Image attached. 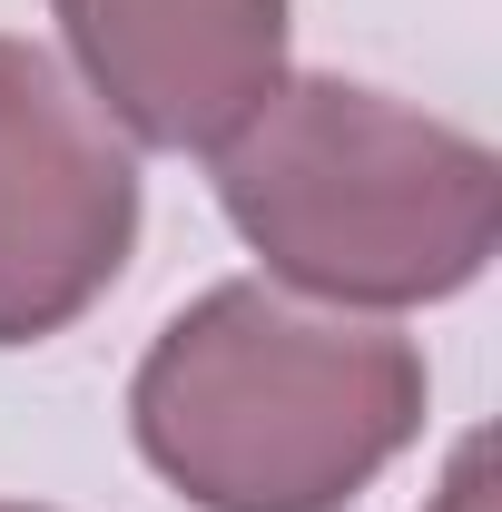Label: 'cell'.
<instances>
[{"label":"cell","mask_w":502,"mask_h":512,"mask_svg":"<svg viewBox=\"0 0 502 512\" xmlns=\"http://www.w3.org/2000/svg\"><path fill=\"white\" fill-rule=\"evenodd\" d=\"M128 434L197 512H345L424 434V355L237 276L168 316L128 384Z\"/></svg>","instance_id":"cell-1"},{"label":"cell","mask_w":502,"mask_h":512,"mask_svg":"<svg viewBox=\"0 0 502 512\" xmlns=\"http://www.w3.org/2000/svg\"><path fill=\"white\" fill-rule=\"evenodd\" d=\"M207 158L217 207L266 256V276L325 306H434L502 247V158L473 128L355 79H276Z\"/></svg>","instance_id":"cell-2"},{"label":"cell","mask_w":502,"mask_h":512,"mask_svg":"<svg viewBox=\"0 0 502 512\" xmlns=\"http://www.w3.org/2000/svg\"><path fill=\"white\" fill-rule=\"evenodd\" d=\"M138 158L40 40H0V345H40L119 286Z\"/></svg>","instance_id":"cell-3"},{"label":"cell","mask_w":502,"mask_h":512,"mask_svg":"<svg viewBox=\"0 0 502 512\" xmlns=\"http://www.w3.org/2000/svg\"><path fill=\"white\" fill-rule=\"evenodd\" d=\"M89 99L148 148H227L286 79V0H50Z\"/></svg>","instance_id":"cell-4"},{"label":"cell","mask_w":502,"mask_h":512,"mask_svg":"<svg viewBox=\"0 0 502 512\" xmlns=\"http://www.w3.org/2000/svg\"><path fill=\"white\" fill-rule=\"evenodd\" d=\"M443 512H483V444L453 453V483H443Z\"/></svg>","instance_id":"cell-5"},{"label":"cell","mask_w":502,"mask_h":512,"mask_svg":"<svg viewBox=\"0 0 502 512\" xmlns=\"http://www.w3.org/2000/svg\"><path fill=\"white\" fill-rule=\"evenodd\" d=\"M0 512H30V503H0Z\"/></svg>","instance_id":"cell-6"}]
</instances>
